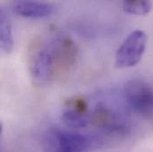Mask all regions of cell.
Returning a JSON list of instances; mask_svg holds the SVG:
<instances>
[{
	"instance_id": "cell-5",
	"label": "cell",
	"mask_w": 153,
	"mask_h": 152,
	"mask_svg": "<svg viewBox=\"0 0 153 152\" xmlns=\"http://www.w3.org/2000/svg\"><path fill=\"white\" fill-rule=\"evenodd\" d=\"M13 9L19 16L29 19H42L52 14L54 6L47 2L16 1L13 3Z\"/></svg>"
},
{
	"instance_id": "cell-7",
	"label": "cell",
	"mask_w": 153,
	"mask_h": 152,
	"mask_svg": "<svg viewBox=\"0 0 153 152\" xmlns=\"http://www.w3.org/2000/svg\"><path fill=\"white\" fill-rule=\"evenodd\" d=\"M0 48L4 53H11L13 49V37L10 21L0 8Z\"/></svg>"
},
{
	"instance_id": "cell-1",
	"label": "cell",
	"mask_w": 153,
	"mask_h": 152,
	"mask_svg": "<svg viewBox=\"0 0 153 152\" xmlns=\"http://www.w3.org/2000/svg\"><path fill=\"white\" fill-rule=\"evenodd\" d=\"M77 48L69 36L53 32L37 38L30 51L29 67L34 84L50 85L75 64Z\"/></svg>"
},
{
	"instance_id": "cell-6",
	"label": "cell",
	"mask_w": 153,
	"mask_h": 152,
	"mask_svg": "<svg viewBox=\"0 0 153 152\" xmlns=\"http://www.w3.org/2000/svg\"><path fill=\"white\" fill-rule=\"evenodd\" d=\"M64 125L71 129H81L86 127L90 123V113H82L76 110L64 106L62 115Z\"/></svg>"
},
{
	"instance_id": "cell-4",
	"label": "cell",
	"mask_w": 153,
	"mask_h": 152,
	"mask_svg": "<svg viewBox=\"0 0 153 152\" xmlns=\"http://www.w3.org/2000/svg\"><path fill=\"white\" fill-rule=\"evenodd\" d=\"M127 105L137 114L149 116L153 113V86L149 83L134 79L127 83L124 91Z\"/></svg>"
},
{
	"instance_id": "cell-9",
	"label": "cell",
	"mask_w": 153,
	"mask_h": 152,
	"mask_svg": "<svg viewBox=\"0 0 153 152\" xmlns=\"http://www.w3.org/2000/svg\"><path fill=\"white\" fill-rule=\"evenodd\" d=\"M2 129H3V126H2V124L0 122V135H1V133H2Z\"/></svg>"
},
{
	"instance_id": "cell-8",
	"label": "cell",
	"mask_w": 153,
	"mask_h": 152,
	"mask_svg": "<svg viewBox=\"0 0 153 152\" xmlns=\"http://www.w3.org/2000/svg\"><path fill=\"white\" fill-rule=\"evenodd\" d=\"M153 3L146 0H128L123 3L124 11L134 15H146L152 9Z\"/></svg>"
},
{
	"instance_id": "cell-3",
	"label": "cell",
	"mask_w": 153,
	"mask_h": 152,
	"mask_svg": "<svg viewBox=\"0 0 153 152\" xmlns=\"http://www.w3.org/2000/svg\"><path fill=\"white\" fill-rule=\"evenodd\" d=\"M148 38L143 30H134L123 41L115 55L117 68H131L139 63L144 53Z\"/></svg>"
},
{
	"instance_id": "cell-2",
	"label": "cell",
	"mask_w": 153,
	"mask_h": 152,
	"mask_svg": "<svg viewBox=\"0 0 153 152\" xmlns=\"http://www.w3.org/2000/svg\"><path fill=\"white\" fill-rule=\"evenodd\" d=\"M104 141L100 134H85L76 131L51 128L45 134V152H86L101 148Z\"/></svg>"
}]
</instances>
